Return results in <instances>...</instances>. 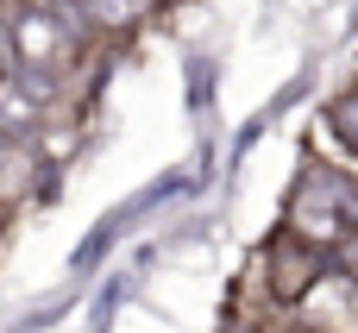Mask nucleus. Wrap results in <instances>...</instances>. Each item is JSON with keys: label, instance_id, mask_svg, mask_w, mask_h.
<instances>
[{"label": "nucleus", "instance_id": "7ed1b4c3", "mask_svg": "<svg viewBox=\"0 0 358 333\" xmlns=\"http://www.w3.org/2000/svg\"><path fill=\"white\" fill-rule=\"evenodd\" d=\"M38 120H44V107L19 88L13 76H0V139H31Z\"/></svg>", "mask_w": 358, "mask_h": 333}, {"label": "nucleus", "instance_id": "39448f33", "mask_svg": "<svg viewBox=\"0 0 358 333\" xmlns=\"http://www.w3.org/2000/svg\"><path fill=\"white\" fill-rule=\"evenodd\" d=\"M19 69V57H13V25H6V13H0V76H13Z\"/></svg>", "mask_w": 358, "mask_h": 333}, {"label": "nucleus", "instance_id": "423d86ee", "mask_svg": "<svg viewBox=\"0 0 358 333\" xmlns=\"http://www.w3.org/2000/svg\"><path fill=\"white\" fill-rule=\"evenodd\" d=\"M340 277H352V283H358V233L340 246Z\"/></svg>", "mask_w": 358, "mask_h": 333}, {"label": "nucleus", "instance_id": "f257e3e1", "mask_svg": "<svg viewBox=\"0 0 358 333\" xmlns=\"http://www.w3.org/2000/svg\"><path fill=\"white\" fill-rule=\"evenodd\" d=\"M296 239H308L315 252H340L358 233V183L334 176V170H308L296 201H289V220H283Z\"/></svg>", "mask_w": 358, "mask_h": 333}, {"label": "nucleus", "instance_id": "f03ea898", "mask_svg": "<svg viewBox=\"0 0 358 333\" xmlns=\"http://www.w3.org/2000/svg\"><path fill=\"white\" fill-rule=\"evenodd\" d=\"M321 277H327V252H315L308 239H296L283 227L271 239V290H277V302H302Z\"/></svg>", "mask_w": 358, "mask_h": 333}, {"label": "nucleus", "instance_id": "20e7f679", "mask_svg": "<svg viewBox=\"0 0 358 333\" xmlns=\"http://www.w3.org/2000/svg\"><path fill=\"white\" fill-rule=\"evenodd\" d=\"M327 126H334V132H346V145H352V157H358V94H346V101L327 113Z\"/></svg>", "mask_w": 358, "mask_h": 333}]
</instances>
